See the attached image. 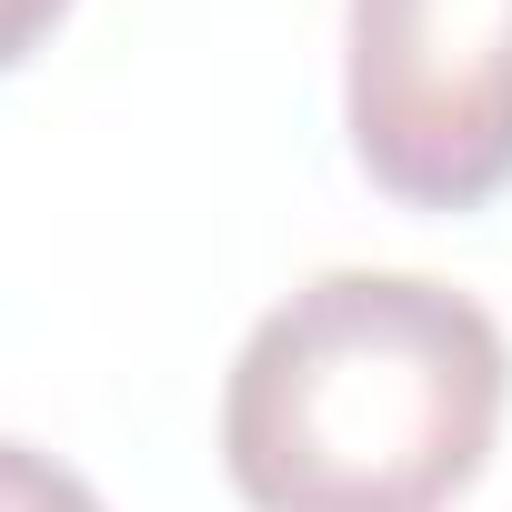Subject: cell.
<instances>
[{
    "label": "cell",
    "mask_w": 512,
    "mask_h": 512,
    "mask_svg": "<svg viewBox=\"0 0 512 512\" xmlns=\"http://www.w3.org/2000/svg\"><path fill=\"white\" fill-rule=\"evenodd\" d=\"M502 322L432 272H322L251 322L221 472L251 512H442L492 462Z\"/></svg>",
    "instance_id": "cell-1"
},
{
    "label": "cell",
    "mask_w": 512,
    "mask_h": 512,
    "mask_svg": "<svg viewBox=\"0 0 512 512\" xmlns=\"http://www.w3.org/2000/svg\"><path fill=\"white\" fill-rule=\"evenodd\" d=\"M342 131L402 211L512 191V0H352Z\"/></svg>",
    "instance_id": "cell-2"
},
{
    "label": "cell",
    "mask_w": 512,
    "mask_h": 512,
    "mask_svg": "<svg viewBox=\"0 0 512 512\" xmlns=\"http://www.w3.org/2000/svg\"><path fill=\"white\" fill-rule=\"evenodd\" d=\"M0 512H101V492H91L61 452L0 432Z\"/></svg>",
    "instance_id": "cell-3"
},
{
    "label": "cell",
    "mask_w": 512,
    "mask_h": 512,
    "mask_svg": "<svg viewBox=\"0 0 512 512\" xmlns=\"http://www.w3.org/2000/svg\"><path fill=\"white\" fill-rule=\"evenodd\" d=\"M61 11H71V0H0V71H21L61 31Z\"/></svg>",
    "instance_id": "cell-4"
}]
</instances>
